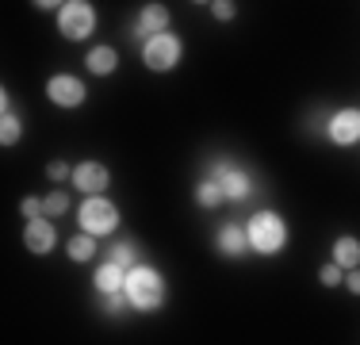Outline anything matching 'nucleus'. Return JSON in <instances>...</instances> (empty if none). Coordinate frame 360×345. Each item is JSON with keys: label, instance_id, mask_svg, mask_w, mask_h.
Returning <instances> with one entry per match:
<instances>
[{"label": "nucleus", "instance_id": "f3484780", "mask_svg": "<svg viewBox=\"0 0 360 345\" xmlns=\"http://www.w3.org/2000/svg\"><path fill=\"white\" fill-rule=\"evenodd\" d=\"M222 188H219V180H207V184H200V192H195V200H200L203 207H215L219 200H222Z\"/></svg>", "mask_w": 360, "mask_h": 345}, {"label": "nucleus", "instance_id": "4468645a", "mask_svg": "<svg viewBox=\"0 0 360 345\" xmlns=\"http://www.w3.org/2000/svg\"><path fill=\"white\" fill-rule=\"evenodd\" d=\"M165 23H169V12L161 4H150L142 12V20H139V27L142 31H165Z\"/></svg>", "mask_w": 360, "mask_h": 345}, {"label": "nucleus", "instance_id": "b1692460", "mask_svg": "<svg viewBox=\"0 0 360 345\" xmlns=\"http://www.w3.org/2000/svg\"><path fill=\"white\" fill-rule=\"evenodd\" d=\"M39 211H42V200H35V196H27V200H23V215H31V219H35Z\"/></svg>", "mask_w": 360, "mask_h": 345}, {"label": "nucleus", "instance_id": "9d476101", "mask_svg": "<svg viewBox=\"0 0 360 345\" xmlns=\"http://www.w3.org/2000/svg\"><path fill=\"white\" fill-rule=\"evenodd\" d=\"M119 284H123V265L108 261L104 269L96 272V288H100V291H108V296H111V291H119Z\"/></svg>", "mask_w": 360, "mask_h": 345}, {"label": "nucleus", "instance_id": "cd10ccee", "mask_svg": "<svg viewBox=\"0 0 360 345\" xmlns=\"http://www.w3.org/2000/svg\"><path fill=\"white\" fill-rule=\"evenodd\" d=\"M200 4H207V0H200Z\"/></svg>", "mask_w": 360, "mask_h": 345}, {"label": "nucleus", "instance_id": "423d86ee", "mask_svg": "<svg viewBox=\"0 0 360 345\" xmlns=\"http://www.w3.org/2000/svg\"><path fill=\"white\" fill-rule=\"evenodd\" d=\"M46 92H50V100L62 104V108H77V104L84 100V84L77 81V77H50Z\"/></svg>", "mask_w": 360, "mask_h": 345}, {"label": "nucleus", "instance_id": "a878e982", "mask_svg": "<svg viewBox=\"0 0 360 345\" xmlns=\"http://www.w3.org/2000/svg\"><path fill=\"white\" fill-rule=\"evenodd\" d=\"M349 288H353V291H356V296H360V269H356L353 276H349Z\"/></svg>", "mask_w": 360, "mask_h": 345}, {"label": "nucleus", "instance_id": "412c9836", "mask_svg": "<svg viewBox=\"0 0 360 345\" xmlns=\"http://www.w3.org/2000/svg\"><path fill=\"white\" fill-rule=\"evenodd\" d=\"M319 280L326 284V288H333V284L341 280V265H326V269L319 272Z\"/></svg>", "mask_w": 360, "mask_h": 345}, {"label": "nucleus", "instance_id": "5701e85b", "mask_svg": "<svg viewBox=\"0 0 360 345\" xmlns=\"http://www.w3.org/2000/svg\"><path fill=\"white\" fill-rule=\"evenodd\" d=\"M46 177H50V180H65V177H70V165H62V161H54V165L46 169Z\"/></svg>", "mask_w": 360, "mask_h": 345}, {"label": "nucleus", "instance_id": "6e6552de", "mask_svg": "<svg viewBox=\"0 0 360 345\" xmlns=\"http://www.w3.org/2000/svg\"><path fill=\"white\" fill-rule=\"evenodd\" d=\"M73 180H77V188H84V192H100V188L108 184V169L96 165V161H84V165L73 169Z\"/></svg>", "mask_w": 360, "mask_h": 345}, {"label": "nucleus", "instance_id": "0eeeda50", "mask_svg": "<svg viewBox=\"0 0 360 345\" xmlns=\"http://www.w3.org/2000/svg\"><path fill=\"white\" fill-rule=\"evenodd\" d=\"M330 138L338 146H353L356 138H360V111H338V115H333V123H330Z\"/></svg>", "mask_w": 360, "mask_h": 345}, {"label": "nucleus", "instance_id": "7ed1b4c3", "mask_svg": "<svg viewBox=\"0 0 360 345\" xmlns=\"http://www.w3.org/2000/svg\"><path fill=\"white\" fill-rule=\"evenodd\" d=\"M146 65L150 69H173L180 62V42L173 34H153L150 42H146Z\"/></svg>", "mask_w": 360, "mask_h": 345}, {"label": "nucleus", "instance_id": "2eb2a0df", "mask_svg": "<svg viewBox=\"0 0 360 345\" xmlns=\"http://www.w3.org/2000/svg\"><path fill=\"white\" fill-rule=\"evenodd\" d=\"M219 246L226 249V253H242V249H245V230H238V227H222Z\"/></svg>", "mask_w": 360, "mask_h": 345}, {"label": "nucleus", "instance_id": "f8f14e48", "mask_svg": "<svg viewBox=\"0 0 360 345\" xmlns=\"http://www.w3.org/2000/svg\"><path fill=\"white\" fill-rule=\"evenodd\" d=\"M115 62H119V58H115V50H111V46H96L89 54V69H92V73H111Z\"/></svg>", "mask_w": 360, "mask_h": 345}, {"label": "nucleus", "instance_id": "20e7f679", "mask_svg": "<svg viewBox=\"0 0 360 345\" xmlns=\"http://www.w3.org/2000/svg\"><path fill=\"white\" fill-rule=\"evenodd\" d=\"M81 222H84L89 234H108V230H115L119 215H115V207H111L108 200H89L81 207Z\"/></svg>", "mask_w": 360, "mask_h": 345}, {"label": "nucleus", "instance_id": "dca6fc26", "mask_svg": "<svg viewBox=\"0 0 360 345\" xmlns=\"http://www.w3.org/2000/svg\"><path fill=\"white\" fill-rule=\"evenodd\" d=\"M92 253H96V242H92L89 234H81V238L70 242V257H73V261H89Z\"/></svg>", "mask_w": 360, "mask_h": 345}, {"label": "nucleus", "instance_id": "6ab92c4d", "mask_svg": "<svg viewBox=\"0 0 360 345\" xmlns=\"http://www.w3.org/2000/svg\"><path fill=\"white\" fill-rule=\"evenodd\" d=\"M65 207H70V196H65V192H50L46 200H42V211H46V215H62Z\"/></svg>", "mask_w": 360, "mask_h": 345}, {"label": "nucleus", "instance_id": "bb28decb", "mask_svg": "<svg viewBox=\"0 0 360 345\" xmlns=\"http://www.w3.org/2000/svg\"><path fill=\"white\" fill-rule=\"evenodd\" d=\"M35 4H39V8H58L62 0H35Z\"/></svg>", "mask_w": 360, "mask_h": 345}, {"label": "nucleus", "instance_id": "ddd939ff", "mask_svg": "<svg viewBox=\"0 0 360 345\" xmlns=\"http://www.w3.org/2000/svg\"><path fill=\"white\" fill-rule=\"evenodd\" d=\"M219 184H222V192H226L230 200H242V196L250 192V180H245V172H234V169H230L226 177L219 180Z\"/></svg>", "mask_w": 360, "mask_h": 345}, {"label": "nucleus", "instance_id": "9b49d317", "mask_svg": "<svg viewBox=\"0 0 360 345\" xmlns=\"http://www.w3.org/2000/svg\"><path fill=\"white\" fill-rule=\"evenodd\" d=\"M333 261H338V265H349V269H353V265H360V242H356V238H341L338 246H333Z\"/></svg>", "mask_w": 360, "mask_h": 345}, {"label": "nucleus", "instance_id": "f03ea898", "mask_svg": "<svg viewBox=\"0 0 360 345\" xmlns=\"http://www.w3.org/2000/svg\"><path fill=\"white\" fill-rule=\"evenodd\" d=\"M250 242L261 253H276V249L284 246V222H280L276 215H257L253 227H250Z\"/></svg>", "mask_w": 360, "mask_h": 345}, {"label": "nucleus", "instance_id": "39448f33", "mask_svg": "<svg viewBox=\"0 0 360 345\" xmlns=\"http://www.w3.org/2000/svg\"><path fill=\"white\" fill-rule=\"evenodd\" d=\"M62 31L70 34V39H84V34H92V23H96V15H92V8L84 4V0H73V4L62 8Z\"/></svg>", "mask_w": 360, "mask_h": 345}, {"label": "nucleus", "instance_id": "393cba45", "mask_svg": "<svg viewBox=\"0 0 360 345\" xmlns=\"http://www.w3.org/2000/svg\"><path fill=\"white\" fill-rule=\"evenodd\" d=\"M226 172H230V165H222V161H219V165H215V172H211V180H222Z\"/></svg>", "mask_w": 360, "mask_h": 345}, {"label": "nucleus", "instance_id": "f257e3e1", "mask_svg": "<svg viewBox=\"0 0 360 345\" xmlns=\"http://www.w3.org/2000/svg\"><path fill=\"white\" fill-rule=\"evenodd\" d=\"M127 296H131V303L142 307V310L158 307L161 299H165L161 276L153 272V269H131V276H127Z\"/></svg>", "mask_w": 360, "mask_h": 345}, {"label": "nucleus", "instance_id": "a211bd4d", "mask_svg": "<svg viewBox=\"0 0 360 345\" xmlns=\"http://www.w3.org/2000/svg\"><path fill=\"white\" fill-rule=\"evenodd\" d=\"M15 138H20V119H15L12 111L4 108V131H0V142H4V146H12Z\"/></svg>", "mask_w": 360, "mask_h": 345}, {"label": "nucleus", "instance_id": "1a4fd4ad", "mask_svg": "<svg viewBox=\"0 0 360 345\" xmlns=\"http://www.w3.org/2000/svg\"><path fill=\"white\" fill-rule=\"evenodd\" d=\"M27 246L35 249V253H46V249H54V227L42 219H31L27 227Z\"/></svg>", "mask_w": 360, "mask_h": 345}, {"label": "nucleus", "instance_id": "4be33fe9", "mask_svg": "<svg viewBox=\"0 0 360 345\" xmlns=\"http://www.w3.org/2000/svg\"><path fill=\"white\" fill-rule=\"evenodd\" d=\"M211 8H215V15H219V20H230V15H234V4H230V0H215Z\"/></svg>", "mask_w": 360, "mask_h": 345}, {"label": "nucleus", "instance_id": "aec40b11", "mask_svg": "<svg viewBox=\"0 0 360 345\" xmlns=\"http://www.w3.org/2000/svg\"><path fill=\"white\" fill-rule=\"evenodd\" d=\"M111 261H115V265H123V269H131V265H134V246H115Z\"/></svg>", "mask_w": 360, "mask_h": 345}]
</instances>
